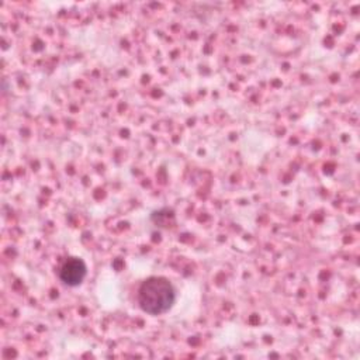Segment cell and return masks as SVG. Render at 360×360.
I'll use <instances>...</instances> for the list:
<instances>
[{
	"label": "cell",
	"instance_id": "cell-1",
	"mask_svg": "<svg viewBox=\"0 0 360 360\" xmlns=\"http://www.w3.org/2000/svg\"><path fill=\"white\" fill-rule=\"evenodd\" d=\"M174 298L176 294L172 283L163 277H150L145 280L138 291L139 307L150 315H159L169 311L174 304Z\"/></svg>",
	"mask_w": 360,
	"mask_h": 360
},
{
	"label": "cell",
	"instance_id": "cell-2",
	"mask_svg": "<svg viewBox=\"0 0 360 360\" xmlns=\"http://www.w3.org/2000/svg\"><path fill=\"white\" fill-rule=\"evenodd\" d=\"M87 274V267L84 262L79 257H69L59 270L60 280L70 287H76L82 284Z\"/></svg>",
	"mask_w": 360,
	"mask_h": 360
}]
</instances>
